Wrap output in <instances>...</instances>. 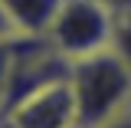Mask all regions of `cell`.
<instances>
[{
    "mask_svg": "<svg viewBox=\"0 0 131 128\" xmlns=\"http://www.w3.org/2000/svg\"><path fill=\"white\" fill-rule=\"evenodd\" d=\"M69 92L79 128H98L131 105V72L112 49H98L69 63Z\"/></svg>",
    "mask_w": 131,
    "mask_h": 128,
    "instance_id": "1",
    "label": "cell"
},
{
    "mask_svg": "<svg viewBox=\"0 0 131 128\" xmlns=\"http://www.w3.org/2000/svg\"><path fill=\"white\" fill-rule=\"evenodd\" d=\"M115 13L102 0H59L56 13L43 30V40L56 49L62 59H82L112 43Z\"/></svg>",
    "mask_w": 131,
    "mask_h": 128,
    "instance_id": "2",
    "label": "cell"
},
{
    "mask_svg": "<svg viewBox=\"0 0 131 128\" xmlns=\"http://www.w3.org/2000/svg\"><path fill=\"white\" fill-rule=\"evenodd\" d=\"M0 115H7L13 128H79L75 102H72V92H69L66 79L49 82V85L36 89L30 95L16 99Z\"/></svg>",
    "mask_w": 131,
    "mask_h": 128,
    "instance_id": "3",
    "label": "cell"
},
{
    "mask_svg": "<svg viewBox=\"0 0 131 128\" xmlns=\"http://www.w3.org/2000/svg\"><path fill=\"white\" fill-rule=\"evenodd\" d=\"M59 0H0V10L20 36H43Z\"/></svg>",
    "mask_w": 131,
    "mask_h": 128,
    "instance_id": "4",
    "label": "cell"
},
{
    "mask_svg": "<svg viewBox=\"0 0 131 128\" xmlns=\"http://www.w3.org/2000/svg\"><path fill=\"white\" fill-rule=\"evenodd\" d=\"M108 49L128 66V72H131V13H115L112 43H108Z\"/></svg>",
    "mask_w": 131,
    "mask_h": 128,
    "instance_id": "5",
    "label": "cell"
},
{
    "mask_svg": "<svg viewBox=\"0 0 131 128\" xmlns=\"http://www.w3.org/2000/svg\"><path fill=\"white\" fill-rule=\"evenodd\" d=\"M10 40L13 36L0 40V112H3V102H7V79H10Z\"/></svg>",
    "mask_w": 131,
    "mask_h": 128,
    "instance_id": "6",
    "label": "cell"
},
{
    "mask_svg": "<svg viewBox=\"0 0 131 128\" xmlns=\"http://www.w3.org/2000/svg\"><path fill=\"white\" fill-rule=\"evenodd\" d=\"M98 128H131V105L125 109V112H118L115 118H108L105 125H98Z\"/></svg>",
    "mask_w": 131,
    "mask_h": 128,
    "instance_id": "7",
    "label": "cell"
},
{
    "mask_svg": "<svg viewBox=\"0 0 131 128\" xmlns=\"http://www.w3.org/2000/svg\"><path fill=\"white\" fill-rule=\"evenodd\" d=\"M112 13H131V0H102Z\"/></svg>",
    "mask_w": 131,
    "mask_h": 128,
    "instance_id": "8",
    "label": "cell"
},
{
    "mask_svg": "<svg viewBox=\"0 0 131 128\" xmlns=\"http://www.w3.org/2000/svg\"><path fill=\"white\" fill-rule=\"evenodd\" d=\"M3 36H13V26H10V20L3 16V10H0V40Z\"/></svg>",
    "mask_w": 131,
    "mask_h": 128,
    "instance_id": "9",
    "label": "cell"
},
{
    "mask_svg": "<svg viewBox=\"0 0 131 128\" xmlns=\"http://www.w3.org/2000/svg\"><path fill=\"white\" fill-rule=\"evenodd\" d=\"M0 128H13V125H10V118H7V115H0Z\"/></svg>",
    "mask_w": 131,
    "mask_h": 128,
    "instance_id": "10",
    "label": "cell"
}]
</instances>
